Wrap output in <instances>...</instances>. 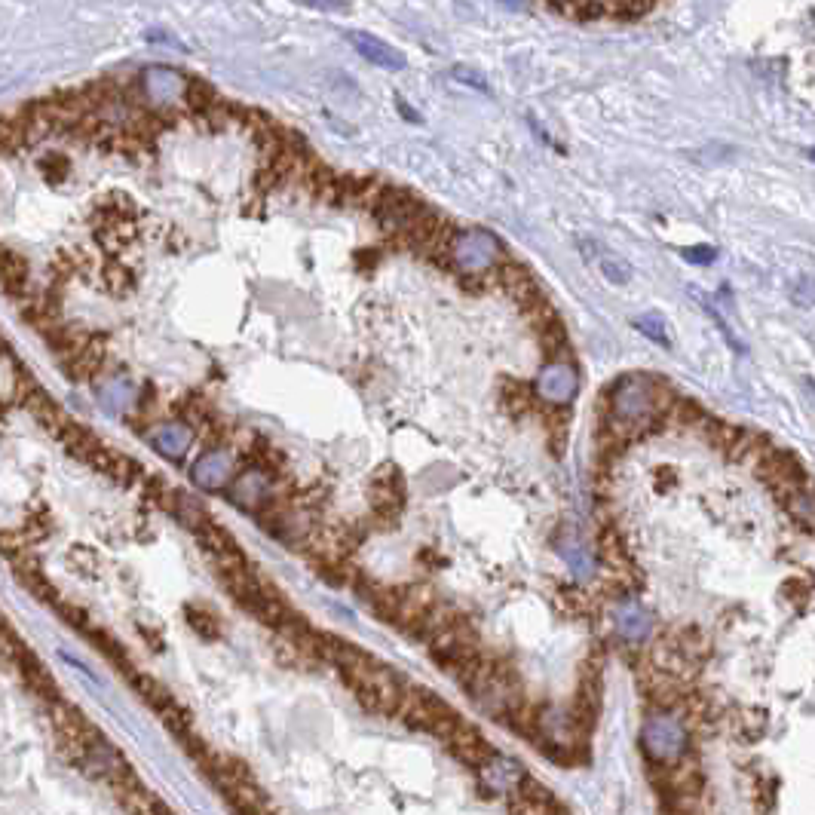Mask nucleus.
Returning a JSON list of instances; mask_svg holds the SVG:
<instances>
[{"label":"nucleus","mask_w":815,"mask_h":815,"mask_svg":"<svg viewBox=\"0 0 815 815\" xmlns=\"http://www.w3.org/2000/svg\"><path fill=\"white\" fill-rule=\"evenodd\" d=\"M319 653H322V659H328L341 671L347 687L359 696V702L368 711H374V714H399L402 711L405 696H408V684L396 675L393 668H387L371 653H365L341 638H334V635H322Z\"/></svg>","instance_id":"nucleus-1"},{"label":"nucleus","mask_w":815,"mask_h":815,"mask_svg":"<svg viewBox=\"0 0 815 815\" xmlns=\"http://www.w3.org/2000/svg\"><path fill=\"white\" fill-rule=\"evenodd\" d=\"M687 724L675 711H653L641 727V748L653 763L675 766L687 751Z\"/></svg>","instance_id":"nucleus-2"},{"label":"nucleus","mask_w":815,"mask_h":815,"mask_svg":"<svg viewBox=\"0 0 815 815\" xmlns=\"http://www.w3.org/2000/svg\"><path fill=\"white\" fill-rule=\"evenodd\" d=\"M757 478L760 482L770 488L782 503L785 500H791L794 494H800V491H809V475H806V469L800 466V460L794 457V454H788V451H779V448H773L770 454H766L760 463H757Z\"/></svg>","instance_id":"nucleus-3"},{"label":"nucleus","mask_w":815,"mask_h":815,"mask_svg":"<svg viewBox=\"0 0 815 815\" xmlns=\"http://www.w3.org/2000/svg\"><path fill=\"white\" fill-rule=\"evenodd\" d=\"M500 261H503V246L497 236H491L485 230H469V233L457 236L451 267H460L463 276L491 273Z\"/></svg>","instance_id":"nucleus-4"},{"label":"nucleus","mask_w":815,"mask_h":815,"mask_svg":"<svg viewBox=\"0 0 815 815\" xmlns=\"http://www.w3.org/2000/svg\"><path fill=\"white\" fill-rule=\"evenodd\" d=\"M531 390L537 399L549 402V408H567V402L577 396V368H573L570 359L549 362Z\"/></svg>","instance_id":"nucleus-5"},{"label":"nucleus","mask_w":815,"mask_h":815,"mask_svg":"<svg viewBox=\"0 0 815 815\" xmlns=\"http://www.w3.org/2000/svg\"><path fill=\"white\" fill-rule=\"evenodd\" d=\"M227 497L233 506L239 509H246V512H261L270 500H273V478L255 466H246V469H239L236 478L227 485Z\"/></svg>","instance_id":"nucleus-6"},{"label":"nucleus","mask_w":815,"mask_h":815,"mask_svg":"<svg viewBox=\"0 0 815 815\" xmlns=\"http://www.w3.org/2000/svg\"><path fill=\"white\" fill-rule=\"evenodd\" d=\"M236 472H239V466H236V457L230 454V448H209L194 463V469H190V478H194V485L203 491H221L233 482Z\"/></svg>","instance_id":"nucleus-7"},{"label":"nucleus","mask_w":815,"mask_h":815,"mask_svg":"<svg viewBox=\"0 0 815 815\" xmlns=\"http://www.w3.org/2000/svg\"><path fill=\"white\" fill-rule=\"evenodd\" d=\"M368 503H371L374 515L396 518V515L402 512V503H405V478L396 472L393 463H387V466H383V469L371 478Z\"/></svg>","instance_id":"nucleus-8"},{"label":"nucleus","mask_w":815,"mask_h":815,"mask_svg":"<svg viewBox=\"0 0 815 815\" xmlns=\"http://www.w3.org/2000/svg\"><path fill=\"white\" fill-rule=\"evenodd\" d=\"M184 86H187V77H181L172 68H148L145 74H141V92H145L148 102L157 105V108L181 102L184 99Z\"/></svg>","instance_id":"nucleus-9"},{"label":"nucleus","mask_w":815,"mask_h":815,"mask_svg":"<svg viewBox=\"0 0 815 815\" xmlns=\"http://www.w3.org/2000/svg\"><path fill=\"white\" fill-rule=\"evenodd\" d=\"M148 439H151V448L160 457L181 460L190 451V445H194V429H190L184 420H163V423L151 426Z\"/></svg>","instance_id":"nucleus-10"},{"label":"nucleus","mask_w":815,"mask_h":815,"mask_svg":"<svg viewBox=\"0 0 815 815\" xmlns=\"http://www.w3.org/2000/svg\"><path fill=\"white\" fill-rule=\"evenodd\" d=\"M347 37H350V43L356 46V53L365 56L371 65H377V68H383V71H402V68H405V56L396 53L387 40H380V37H374V34H365V31H350Z\"/></svg>","instance_id":"nucleus-11"},{"label":"nucleus","mask_w":815,"mask_h":815,"mask_svg":"<svg viewBox=\"0 0 815 815\" xmlns=\"http://www.w3.org/2000/svg\"><path fill=\"white\" fill-rule=\"evenodd\" d=\"M478 779L485 782V788H491V791H512V788H518V782L527 776L521 766L512 760V757H503V754H491L482 766H478Z\"/></svg>","instance_id":"nucleus-12"},{"label":"nucleus","mask_w":815,"mask_h":815,"mask_svg":"<svg viewBox=\"0 0 815 815\" xmlns=\"http://www.w3.org/2000/svg\"><path fill=\"white\" fill-rule=\"evenodd\" d=\"M512 815H555L552 812V797L543 791V785H537L534 779H521L515 788V800H512Z\"/></svg>","instance_id":"nucleus-13"},{"label":"nucleus","mask_w":815,"mask_h":815,"mask_svg":"<svg viewBox=\"0 0 815 815\" xmlns=\"http://www.w3.org/2000/svg\"><path fill=\"white\" fill-rule=\"evenodd\" d=\"M613 619H616V629H619L622 638L644 641L650 635V616L635 601H619L616 610H613Z\"/></svg>","instance_id":"nucleus-14"},{"label":"nucleus","mask_w":815,"mask_h":815,"mask_svg":"<svg viewBox=\"0 0 815 815\" xmlns=\"http://www.w3.org/2000/svg\"><path fill=\"white\" fill-rule=\"evenodd\" d=\"M776 445L766 439V436H760V433H751V429H742L739 433V439H736V445L727 451V457L730 460H736V463H742V466H751V469H757V463L770 454Z\"/></svg>","instance_id":"nucleus-15"},{"label":"nucleus","mask_w":815,"mask_h":815,"mask_svg":"<svg viewBox=\"0 0 815 815\" xmlns=\"http://www.w3.org/2000/svg\"><path fill=\"white\" fill-rule=\"evenodd\" d=\"M95 396H99V402H102L108 411H114V414H126V411H132L135 402H138V390H132V383H126V380H120V377L99 383V390H95Z\"/></svg>","instance_id":"nucleus-16"},{"label":"nucleus","mask_w":815,"mask_h":815,"mask_svg":"<svg viewBox=\"0 0 815 815\" xmlns=\"http://www.w3.org/2000/svg\"><path fill=\"white\" fill-rule=\"evenodd\" d=\"M500 399H503V408L512 417H527V414H534V408H537L534 390L527 387V383H521V380H512V377H506L500 383Z\"/></svg>","instance_id":"nucleus-17"},{"label":"nucleus","mask_w":815,"mask_h":815,"mask_svg":"<svg viewBox=\"0 0 815 815\" xmlns=\"http://www.w3.org/2000/svg\"><path fill=\"white\" fill-rule=\"evenodd\" d=\"M537 338H540V347H543V353H546L549 362L570 359V341H567V328H564L561 319H555L546 328H540Z\"/></svg>","instance_id":"nucleus-18"},{"label":"nucleus","mask_w":815,"mask_h":815,"mask_svg":"<svg viewBox=\"0 0 815 815\" xmlns=\"http://www.w3.org/2000/svg\"><path fill=\"white\" fill-rule=\"evenodd\" d=\"M0 282H4L13 295L22 292L28 282V264L13 249H4V246H0Z\"/></svg>","instance_id":"nucleus-19"},{"label":"nucleus","mask_w":815,"mask_h":815,"mask_svg":"<svg viewBox=\"0 0 815 815\" xmlns=\"http://www.w3.org/2000/svg\"><path fill=\"white\" fill-rule=\"evenodd\" d=\"M190 111L194 114H200V117H206L221 99H218V92L209 86V83H203V80H187V86H184V99H181Z\"/></svg>","instance_id":"nucleus-20"},{"label":"nucleus","mask_w":815,"mask_h":815,"mask_svg":"<svg viewBox=\"0 0 815 815\" xmlns=\"http://www.w3.org/2000/svg\"><path fill=\"white\" fill-rule=\"evenodd\" d=\"M567 408H549L546 411V433L552 439V451L561 454L564 451V439H567Z\"/></svg>","instance_id":"nucleus-21"},{"label":"nucleus","mask_w":815,"mask_h":815,"mask_svg":"<svg viewBox=\"0 0 815 815\" xmlns=\"http://www.w3.org/2000/svg\"><path fill=\"white\" fill-rule=\"evenodd\" d=\"M653 13V4H604V19L613 22H638Z\"/></svg>","instance_id":"nucleus-22"},{"label":"nucleus","mask_w":815,"mask_h":815,"mask_svg":"<svg viewBox=\"0 0 815 815\" xmlns=\"http://www.w3.org/2000/svg\"><path fill=\"white\" fill-rule=\"evenodd\" d=\"M785 506H788L791 518L803 527V531H812V494L809 491L794 494L791 500H785Z\"/></svg>","instance_id":"nucleus-23"},{"label":"nucleus","mask_w":815,"mask_h":815,"mask_svg":"<svg viewBox=\"0 0 815 815\" xmlns=\"http://www.w3.org/2000/svg\"><path fill=\"white\" fill-rule=\"evenodd\" d=\"M647 338H653L659 347H671V341H668V331H665V322H662V316L659 313H647V316H641L638 322H635Z\"/></svg>","instance_id":"nucleus-24"},{"label":"nucleus","mask_w":815,"mask_h":815,"mask_svg":"<svg viewBox=\"0 0 815 815\" xmlns=\"http://www.w3.org/2000/svg\"><path fill=\"white\" fill-rule=\"evenodd\" d=\"M598 267L601 273L610 279V282H629V270H626V261H619L613 255H607L604 249H598Z\"/></svg>","instance_id":"nucleus-25"},{"label":"nucleus","mask_w":815,"mask_h":815,"mask_svg":"<svg viewBox=\"0 0 815 815\" xmlns=\"http://www.w3.org/2000/svg\"><path fill=\"white\" fill-rule=\"evenodd\" d=\"M190 622H194V626L203 632V635H209V638H215V632H218V626H215V619L206 613V610H197V607H190Z\"/></svg>","instance_id":"nucleus-26"},{"label":"nucleus","mask_w":815,"mask_h":815,"mask_svg":"<svg viewBox=\"0 0 815 815\" xmlns=\"http://www.w3.org/2000/svg\"><path fill=\"white\" fill-rule=\"evenodd\" d=\"M684 258H687V261H696V264H708V261L714 258V252H711V249H684Z\"/></svg>","instance_id":"nucleus-27"},{"label":"nucleus","mask_w":815,"mask_h":815,"mask_svg":"<svg viewBox=\"0 0 815 815\" xmlns=\"http://www.w3.org/2000/svg\"><path fill=\"white\" fill-rule=\"evenodd\" d=\"M454 77H457V80H463V83H469V86H478V89H488L482 77H478V74H466L463 68H454Z\"/></svg>","instance_id":"nucleus-28"}]
</instances>
